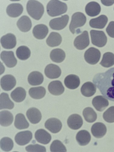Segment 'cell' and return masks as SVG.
I'll list each match as a JSON object with an SVG mask.
<instances>
[{
    "label": "cell",
    "instance_id": "obj_25",
    "mask_svg": "<svg viewBox=\"0 0 114 152\" xmlns=\"http://www.w3.org/2000/svg\"><path fill=\"white\" fill-rule=\"evenodd\" d=\"M26 115L30 122L34 124L39 123L42 118V115L40 111L35 107L29 108L27 111Z\"/></svg>",
    "mask_w": 114,
    "mask_h": 152
},
{
    "label": "cell",
    "instance_id": "obj_8",
    "mask_svg": "<svg viewBox=\"0 0 114 152\" xmlns=\"http://www.w3.org/2000/svg\"><path fill=\"white\" fill-rule=\"evenodd\" d=\"M90 40L88 33L87 31H84L75 39L74 45L77 49L82 50L87 48L89 45Z\"/></svg>",
    "mask_w": 114,
    "mask_h": 152
},
{
    "label": "cell",
    "instance_id": "obj_18",
    "mask_svg": "<svg viewBox=\"0 0 114 152\" xmlns=\"http://www.w3.org/2000/svg\"><path fill=\"white\" fill-rule=\"evenodd\" d=\"M17 25L20 31L26 32L29 31L32 28V21L28 16H23L17 21Z\"/></svg>",
    "mask_w": 114,
    "mask_h": 152
},
{
    "label": "cell",
    "instance_id": "obj_27",
    "mask_svg": "<svg viewBox=\"0 0 114 152\" xmlns=\"http://www.w3.org/2000/svg\"><path fill=\"white\" fill-rule=\"evenodd\" d=\"M101 7L98 3L91 2L88 3L85 8L87 14L90 17H94L98 15L101 11Z\"/></svg>",
    "mask_w": 114,
    "mask_h": 152
},
{
    "label": "cell",
    "instance_id": "obj_24",
    "mask_svg": "<svg viewBox=\"0 0 114 152\" xmlns=\"http://www.w3.org/2000/svg\"><path fill=\"white\" fill-rule=\"evenodd\" d=\"M49 30L48 27L44 24H39L34 28L32 33L34 36L37 39H42L48 35Z\"/></svg>",
    "mask_w": 114,
    "mask_h": 152
},
{
    "label": "cell",
    "instance_id": "obj_15",
    "mask_svg": "<svg viewBox=\"0 0 114 152\" xmlns=\"http://www.w3.org/2000/svg\"><path fill=\"white\" fill-rule=\"evenodd\" d=\"M91 132L93 135L97 138L103 137L106 134L107 129L103 123L97 122L94 124L91 128Z\"/></svg>",
    "mask_w": 114,
    "mask_h": 152
},
{
    "label": "cell",
    "instance_id": "obj_32",
    "mask_svg": "<svg viewBox=\"0 0 114 152\" xmlns=\"http://www.w3.org/2000/svg\"><path fill=\"white\" fill-rule=\"evenodd\" d=\"M14 125L18 129L21 130L28 128L29 124L24 115L21 113H19L15 116Z\"/></svg>",
    "mask_w": 114,
    "mask_h": 152
},
{
    "label": "cell",
    "instance_id": "obj_9",
    "mask_svg": "<svg viewBox=\"0 0 114 152\" xmlns=\"http://www.w3.org/2000/svg\"><path fill=\"white\" fill-rule=\"evenodd\" d=\"M1 58L6 66L9 68H12L15 66L17 61L12 51H4L1 55Z\"/></svg>",
    "mask_w": 114,
    "mask_h": 152
},
{
    "label": "cell",
    "instance_id": "obj_2",
    "mask_svg": "<svg viewBox=\"0 0 114 152\" xmlns=\"http://www.w3.org/2000/svg\"><path fill=\"white\" fill-rule=\"evenodd\" d=\"M66 4L57 0H52L48 4L47 11L51 16L54 17L65 13L67 10Z\"/></svg>",
    "mask_w": 114,
    "mask_h": 152
},
{
    "label": "cell",
    "instance_id": "obj_3",
    "mask_svg": "<svg viewBox=\"0 0 114 152\" xmlns=\"http://www.w3.org/2000/svg\"><path fill=\"white\" fill-rule=\"evenodd\" d=\"M26 9L30 16L37 20H39L41 18L44 12V7L43 4L34 0L28 1Z\"/></svg>",
    "mask_w": 114,
    "mask_h": 152
},
{
    "label": "cell",
    "instance_id": "obj_13",
    "mask_svg": "<svg viewBox=\"0 0 114 152\" xmlns=\"http://www.w3.org/2000/svg\"><path fill=\"white\" fill-rule=\"evenodd\" d=\"M32 133L29 131H25L18 133L15 137L16 142L21 146L28 144L32 138Z\"/></svg>",
    "mask_w": 114,
    "mask_h": 152
},
{
    "label": "cell",
    "instance_id": "obj_42",
    "mask_svg": "<svg viewBox=\"0 0 114 152\" xmlns=\"http://www.w3.org/2000/svg\"><path fill=\"white\" fill-rule=\"evenodd\" d=\"M103 117L104 120L108 123L114 122V106L108 108L104 113Z\"/></svg>",
    "mask_w": 114,
    "mask_h": 152
},
{
    "label": "cell",
    "instance_id": "obj_23",
    "mask_svg": "<svg viewBox=\"0 0 114 152\" xmlns=\"http://www.w3.org/2000/svg\"><path fill=\"white\" fill-rule=\"evenodd\" d=\"M64 82L65 86L67 88L74 90L78 87L80 82L78 76L74 75H70L65 78Z\"/></svg>",
    "mask_w": 114,
    "mask_h": 152
},
{
    "label": "cell",
    "instance_id": "obj_45",
    "mask_svg": "<svg viewBox=\"0 0 114 152\" xmlns=\"http://www.w3.org/2000/svg\"><path fill=\"white\" fill-rule=\"evenodd\" d=\"M101 3L104 6H110L114 4V1H101Z\"/></svg>",
    "mask_w": 114,
    "mask_h": 152
},
{
    "label": "cell",
    "instance_id": "obj_31",
    "mask_svg": "<svg viewBox=\"0 0 114 152\" xmlns=\"http://www.w3.org/2000/svg\"><path fill=\"white\" fill-rule=\"evenodd\" d=\"M26 93L23 88L19 87L13 91L11 94L12 99L15 102H22L25 99Z\"/></svg>",
    "mask_w": 114,
    "mask_h": 152
},
{
    "label": "cell",
    "instance_id": "obj_6",
    "mask_svg": "<svg viewBox=\"0 0 114 152\" xmlns=\"http://www.w3.org/2000/svg\"><path fill=\"white\" fill-rule=\"evenodd\" d=\"M101 56L100 51L94 48H90L84 54V58L85 61L88 64L94 65L99 61Z\"/></svg>",
    "mask_w": 114,
    "mask_h": 152
},
{
    "label": "cell",
    "instance_id": "obj_46",
    "mask_svg": "<svg viewBox=\"0 0 114 152\" xmlns=\"http://www.w3.org/2000/svg\"></svg>",
    "mask_w": 114,
    "mask_h": 152
},
{
    "label": "cell",
    "instance_id": "obj_21",
    "mask_svg": "<svg viewBox=\"0 0 114 152\" xmlns=\"http://www.w3.org/2000/svg\"><path fill=\"white\" fill-rule=\"evenodd\" d=\"M67 123L68 126L72 129L77 130L82 126L83 121L81 116L77 114H74L68 118Z\"/></svg>",
    "mask_w": 114,
    "mask_h": 152
},
{
    "label": "cell",
    "instance_id": "obj_17",
    "mask_svg": "<svg viewBox=\"0 0 114 152\" xmlns=\"http://www.w3.org/2000/svg\"><path fill=\"white\" fill-rule=\"evenodd\" d=\"M35 137L38 142L44 145L49 144L52 138L51 134L43 129L37 130L35 134Z\"/></svg>",
    "mask_w": 114,
    "mask_h": 152
},
{
    "label": "cell",
    "instance_id": "obj_35",
    "mask_svg": "<svg viewBox=\"0 0 114 152\" xmlns=\"http://www.w3.org/2000/svg\"><path fill=\"white\" fill-rule=\"evenodd\" d=\"M14 106V103L10 99L8 94L3 93L1 94V108L12 110Z\"/></svg>",
    "mask_w": 114,
    "mask_h": 152
},
{
    "label": "cell",
    "instance_id": "obj_36",
    "mask_svg": "<svg viewBox=\"0 0 114 152\" xmlns=\"http://www.w3.org/2000/svg\"><path fill=\"white\" fill-rule=\"evenodd\" d=\"M50 57L53 61L57 63H60L63 62L65 59V54L62 50L57 48L51 51Z\"/></svg>",
    "mask_w": 114,
    "mask_h": 152
},
{
    "label": "cell",
    "instance_id": "obj_16",
    "mask_svg": "<svg viewBox=\"0 0 114 152\" xmlns=\"http://www.w3.org/2000/svg\"><path fill=\"white\" fill-rule=\"evenodd\" d=\"M92 104L97 111L101 112L108 106L109 103L108 100L104 96H98L93 98Z\"/></svg>",
    "mask_w": 114,
    "mask_h": 152
},
{
    "label": "cell",
    "instance_id": "obj_37",
    "mask_svg": "<svg viewBox=\"0 0 114 152\" xmlns=\"http://www.w3.org/2000/svg\"><path fill=\"white\" fill-rule=\"evenodd\" d=\"M83 115L85 121L88 123L94 122L97 118L96 113L93 108L90 107L85 108L83 111Z\"/></svg>",
    "mask_w": 114,
    "mask_h": 152
},
{
    "label": "cell",
    "instance_id": "obj_34",
    "mask_svg": "<svg viewBox=\"0 0 114 152\" xmlns=\"http://www.w3.org/2000/svg\"><path fill=\"white\" fill-rule=\"evenodd\" d=\"M46 94V90L43 86L31 88L29 91V94L32 98L38 99L43 98Z\"/></svg>",
    "mask_w": 114,
    "mask_h": 152
},
{
    "label": "cell",
    "instance_id": "obj_14",
    "mask_svg": "<svg viewBox=\"0 0 114 152\" xmlns=\"http://www.w3.org/2000/svg\"><path fill=\"white\" fill-rule=\"evenodd\" d=\"M45 74L48 78L55 79L59 78L61 74L60 68L57 65L51 64L47 65L44 70Z\"/></svg>",
    "mask_w": 114,
    "mask_h": 152
},
{
    "label": "cell",
    "instance_id": "obj_5",
    "mask_svg": "<svg viewBox=\"0 0 114 152\" xmlns=\"http://www.w3.org/2000/svg\"><path fill=\"white\" fill-rule=\"evenodd\" d=\"M92 44L99 48H102L106 44L107 38L104 31L95 30L90 32Z\"/></svg>",
    "mask_w": 114,
    "mask_h": 152
},
{
    "label": "cell",
    "instance_id": "obj_22",
    "mask_svg": "<svg viewBox=\"0 0 114 152\" xmlns=\"http://www.w3.org/2000/svg\"><path fill=\"white\" fill-rule=\"evenodd\" d=\"M24 10L22 6L19 3L10 4L7 7L6 12L7 15L12 18H16L20 15Z\"/></svg>",
    "mask_w": 114,
    "mask_h": 152
},
{
    "label": "cell",
    "instance_id": "obj_41",
    "mask_svg": "<svg viewBox=\"0 0 114 152\" xmlns=\"http://www.w3.org/2000/svg\"><path fill=\"white\" fill-rule=\"evenodd\" d=\"M50 150L53 152H65L67 150L65 146L60 141L56 140L53 141L50 146Z\"/></svg>",
    "mask_w": 114,
    "mask_h": 152
},
{
    "label": "cell",
    "instance_id": "obj_26",
    "mask_svg": "<svg viewBox=\"0 0 114 152\" xmlns=\"http://www.w3.org/2000/svg\"><path fill=\"white\" fill-rule=\"evenodd\" d=\"M81 91L83 96L86 97H90L95 94L96 91V88L95 85L93 83L88 82L82 85Z\"/></svg>",
    "mask_w": 114,
    "mask_h": 152
},
{
    "label": "cell",
    "instance_id": "obj_11",
    "mask_svg": "<svg viewBox=\"0 0 114 152\" xmlns=\"http://www.w3.org/2000/svg\"><path fill=\"white\" fill-rule=\"evenodd\" d=\"M45 126L52 133L56 134L60 131L62 124L61 121L58 119L51 118L45 122Z\"/></svg>",
    "mask_w": 114,
    "mask_h": 152
},
{
    "label": "cell",
    "instance_id": "obj_28",
    "mask_svg": "<svg viewBox=\"0 0 114 152\" xmlns=\"http://www.w3.org/2000/svg\"><path fill=\"white\" fill-rule=\"evenodd\" d=\"M91 138L89 133L85 130H82L79 132L76 137L77 141L81 146L88 145L90 142Z\"/></svg>",
    "mask_w": 114,
    "mask_h": 152
},
{
    "label": "cell",
    "instance_id": "obj_38",
    "mask_svg": "<svg viewBox=\"0 0 114 152\" xmlns=\"http://www.w3.org/2000/svg\"><path fill=\"white\" fill-rule=\"evenodd\" d=\"M100 64L103 67L108 68L114 65V54L111 52H107L103 56Z\"/></svg>",
    "mask_w": 114,
    "mask_h": 152
},
{
    "label": "cell",
    "instance_id": "obj_39",
    "mask_svg": "<svg viewBox=\"0 0 114 152\" xmlns=\"http://www.w3.org/2000/svg\"><path fill=\"white\" fill-rule=\"evenodd\" d=\"M16 53L18 59L22 60H25L30 57L31 52L28 47L22 46L18 48Z\"/></svg>",
    "mask_w": 114,
    "mask_h": 152
},
{
    "label": "cell",
    "instance_id": "obj_10",
    "mask_svg": "<svg viewBox=\"0 0 114 152\" xmlns=\"http://www.w3.org/2000/svg\"><path fill=\"white\" fill-rule=\"evenodd\" d=\"M16 83L15 77L10 75H7L4 76L1 80V88L5 91L11 90L15 87Z\"/></svg>",
    "mask_w": 114,
    "mask_h": 152
},
{
    "label": "cell",
    "instance_id": "obj_19",
    "mask_svg": "<svg viewBox=\"0 0 114 152\" xmlns=\"http://www.w3.org/2000/svg\"><path fill=\"white\" fill-rule=\"evenodd\" d=\"M108 19L106 16L101 15L99 17L91 19L89 21L91 27L99 29L104 28L107 25Z\"/></svg>",
    "mask_w": 114,
    "mask_h": 152
},
{
    "label": "cell",
    "instance_id": "obj_33",
    "mask_svg": "<svg viewBox=\"0 0 114 152\" xmlns=\"http://www.w3.org/2000/svg\"><path fill=\"white\" fill-rule=\"evenodd\" d=\"M1 115V125L3 126L7 127L10 125L13 121V117L12 113L9 111H2Z\"/></svg>",
    "mask_w": 114,
    "mask_h": 152
},
{
    "label": "cell",
    "instance_id": "obj_1",
    "mask_svg": "<svg viewBox=\"0 0 114 152\" xmlns=\"http://www.w3.org/2000/svg\"><path fill=\"white\" fill-rule=\"evenodd\" d=\"M93 81L104 96L114 102V68L97 74Z\"/></svg>",
    "mask_w": 114,
    "mask_h": 152
},
{
    "label": "cell",
    "instance_id": "obj_44",
    "mask_svg": "<svg viewBox=\"0 0 114 152\" xmlns=\"http://www.w3.org/2000/svg\"><path fill=\"white\" fill-rule=\"evenodd\" d=\"M106 31L110 37L114 38V21H111L106 28Z\"/></svg>",
    "mask_w": 114,
    "mask_h": 152
},
{
    "label": "cell",
    "instance_id": "obj_43",
    "mask_svg": "<svg viewBox=\"0 0 114 152\" xmlns=\"http://www.w3.org/2000/svg\"><path fill=\"white\" fill-rule=\"evenodd\" d=\"M26 149L28 152H45L46 151L45 147L38 144L30 145L26 147Z\"/></svg>",
    "mask_w": 114,
    "mask_h": 152
},
{
    "label": "cell",
    "instance_id": "obj_4",
    "mask_svg": "<svg viewBox=\"0 0 114 152\" xmlns=\"http://www.w3.org/2000/svg\"><path fill=\"white\" fill-rule=\"evenodd\" d=\"M86 21V18L85 15L81 12H76L72 17L69 29L73 34L76 32V29L84 26Z\"/></svg>",
    "mask_w": 114,
    "mask_h": 152
},
{
    "label": "cell",
    "instance_id": "obj_12",
    "mask_svg": "<svg viewBox=\"0 0 114 152\" xmlns=\"http://www.w3.org/2000/svg\"><path fill=\"white\" fill-rule=\"evenodd\" d=\"M1 42L2 47L6 49H12L14 48L16 45V38L14 34L12 33H8L1 38Z\"/></svg>",
    "mask_w": 114,
    "mask_h": 152
},
{
    "label": "cell",
    "instance_id": "obj_30",
    "mask_svg": "<svg viewBox=\"0 0 114 152\" xmlns=\"http://www.w3.org/2000/svg\"><path fill=\"white\" fill-rule=\"evenodd\" d=\"M62 37L58 33L52 32L46 40L48 45L51 47H54L60 45L62 41Z\"/></svg>",
    "mask_w": 114,
    "mask_h": 152
},
{
    "label": "cell",
    "instance_id": "obj_40",
    "mask_svg": "<svg viewBox=\"0 0 114 152\" xmlns=\"http://www.w3.org/2000/svg\"><path fill=\"white\" fill-rule=\"evenodd\" d=\"M14 143L13 140L8 137H4L1 140V149L5 151H9L13 148Z\"/></svg>",
    "mask_w": 114,
    "mask_h": 152
},
{
    "label": "cell",
    "instance_id": "obj_20",
    "mask_svg": "<svg viewBox=\"0 0 114 152\" xmlns=\"http://www.w3.org/2000/svg\"><path fill=\"white\" fill-rule=\"evenodd\" d=\"M48 90L50 93L54 96L62 94L65 91V88L62 82L59 80L53 81L49 85Z\"/></svg>",
    "mask_w": 114,
    "mask_h": 152
},
{
    "label": "cell",
    "instance_id": "obj_29",
    "mask_svg": "<svg viewBox=\"0 0 114 152\" xmlns=\"http://www.w3.org/2000/svg\"><path fill=\"white\" fill-rule=\"evenodd\" d=\"M28 80L30 84L35 86L41 84L43 81L44 77L43 75L40 72L34 71L29 75Z\"/></svg>",
    "mask_w": 114,
    "mask_h": 152
},
{
    "label": "cell",
    "instance_id": "obj_7",
    "mask_svg": "<svg viewBox=\"0 0 114 152\" xmlns=\"http://www.w3.org/2000/svg\"><path fill=\"white\" fill-rule=\"evenodd\" d=\"M69 19V16L65 15L61 17L55 18L51 20L49 23V26L53 30H61L67 26Z\"/></svg>",
    "mask_w": 114,
    "mask_h": 152
}]
</instances>
